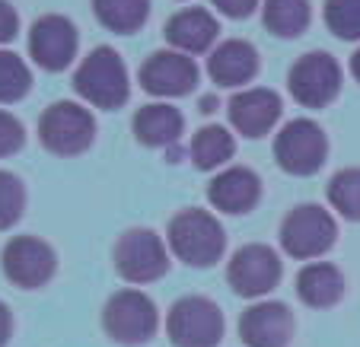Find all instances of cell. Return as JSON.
<instances>
[{"label":"cell","instance_id":"cell-1","mask_svg":"<svg viewBox=\"0 0 360 347\" xmlns=\"http://www.w3.org/2000/svg\"><path fill=\"white\" fill-rule=\"evenodd\" d=\"M169 252L191 268H211L226 252V233L214 214L201 207H185L169 220L166 230Z\"/></svg>","mask_w":360,"mask_h":347},{"label":"cell","instance_id":"cell-2","mask_svg":"<svg viewBox=\"0 0 360 347\" xmlns=\"http://www.w3.org/2000/svg\"><path fill=\"white\" fill-rule=\"evenodd\" d=\"M74 89L80 99H86L96 109H105V112L122 109L131 96L128 67H124L122 55L109 45L93 48L80 61V67H77Z\"/></svg>","mask_w":360,"mask_h":347},{"label":"cell","instance_id":"cell-3","mask_svg":"<svg viewBox=\"0 0 360 347\" xmlns=\"http://www.w3.org/2000/svg\"><path fill=\"white\" fill-rule=\"evenodd\" d=\"M338 239V223L319 204H297L281 223V245L290 258L313 261L326 255Z\"/></svg>","mask_w":360,"mask_h":347},{"label":"cell","instance_id":"cell-4","mask_svg":"<svg viewBox=\"0 0 360 347\" xmlns=\"http://www.w3.org/2000/svg\"><path fill=\"white\" fill-rule=\"evenodd\" d=\"M157 306L141 290H118L102 309V328L115 344L137 347L157 334Z\"/></svg>","mask_w":360,"mask_h":347},{"label":"cell","instance_id":"cell-5","mask_svg":"<svg viewBox=\"0 0 360 347\" xmlns=\"http://www.w3.org/2000/svg\"><path fill=\"white\" fill-rule=\"evenodd\" d=\"M93 137H96V118L89 115V109L68 103V99L48 105L39 118V140L55 157H77V153L89 150Z\"/></svg>","mask_w":360,"mask_h":347},{"label":"cell","instance_id":"cell-6","mask_svg":"<svg viewBox=\"0 0 360 347\" xmlns=\"http://www.w3.org/2000/svg\"><path fill=\"white\" fill-rule=\"evenodd\" d=\"M328 137L313 118H293L274 137V159L290 176H316L326 166Z\"/></svg>","mask_w":360,"mask_h":347},{"label":"cell","instance_id":"cell-7","mask_svg":"<svg viewBox=\"0 0 360 347\" xmlns=\"http://www.w3.org/2000/svg\"><path fill=\"white\" fill-rule=\"evenodd\" d=\"M166 334L176 347H217L224 338V313L207 296H182L166 315Z\"/></svg>","mask_w":360,"mask_h":347},{"label":"cell","instance_id":"cell-8","mask_svg":"<svg viewBox=\"0 0 360 347\" xmlns=\"http://www.w3.org/2000/svg\"><path fill=\"white\" fill-rule=\"evenodd\" d=\"M112 258H115V271L128 284H153L169 271V252L163 239L143 226H134L118 236Z\"/></svg>","mask_w":360,"mask_h":347},{"label":"cell","instance_id":"cell-9","mask_svg":"<svg viewBox=\"0 0 360 347\" xmlns=\"http://www.w3.org/2000/svg\"><path fill=\"white\" fill-rule=\"evenodd\" d=\"M0 265H4V274H7V280L13 287H20V290H39V287H45L48 280L55 277L58 255L39 236H13L4 245Z\"/></svg>","mask_w":360,"mask_h":347},{"label":"cell","instance_id":"cell-10","mask_svg":"<svg viewBox=\"0 0 360 347\" xmlns=\"http://www.w3.org/2000/svg\"><path fill=\"white\" fill-rule=\"evenodd\" d=\"M287 89L306 109H326L335 96L341 93V67L326 51L303 55L287 74Z\"/></svg>","mask_w":360,"mask_h":347},{"label":"cell","instance_id":"cell-11","mask_svg":"<svg viewBox=\"0 0 360 347\" xmlns=\"http://www.w3.org/2000/svg\"><path fill=\"white\" fill-rule=\"evenodd\" d=\"M281 274H284V268H281L278 252L265 242H249L243 249H236L230 265H226V280L245 300L271 293L278 287Z\"/></svg>","mask_w":360,"mask_h":347},{"label":"cell","instance_id":"cell-12","mask_svg":"<svg viewBox=\"0 0 360 347\" xmlns=\"http://www.w3.org/2000/svg\"><path fill=\"white\" fill-rule=\"evenodd\" d=\"M77 26L61 13H45L32 22L29 29V58L39 64L41 70H58L70 67L77 58Z\"/></svg>","mask_w":360,"mask_h":347},{"label":"cell","instance_id":"cell-13","mask_svg":"<svg viewBox=\"0 0 360 347\" xmlns=\"http://www.w3.org/2000/svg\"><path fill=\"white\" fill-rule=\"evenodd\" d=\"M137 80L150 96H163V99L188 96L198 86V64L188 55L176 51V48H163V51H153L141 64Z\"/></svg>","mask_w":360,"mask_h":347},{"label":"cell","instance_id":"cell-14","mask_svg":"<svg viewBox=\"0 0 360 347\" xmlns=\"http://www.w3.org/2000/svg\"><path fill=\"white\" fill-rule=\"evenodd\" d=\"M281 109H284V103H281V96L274 89L252 86V89H239L233 96L230 105H226V115H230V124L243 137L259 140L278 124Z\"/></svg>","mask_w":360,"mask_h":347},{"label":"cell","instance_id":"cell-15","mask_svg":"<svg viewBox=\"0 0 360 347\" xmlns=\"http://www.w3.org/2000/svg\"><path fill=\"white\" fill-rule=\"evenodd\" d=\"M239 338L245 347H287L293 338V313L284 303H255L239 315Z\"/></svg>","mask_w":360,"mask_h":347},{"label":"cell","instance_id":"cell-16","mask_svg":"<svg viewBox=\"0 0 360 347\" xmlns=\"http://www.w3.org/2000/svg\"><path fill=\"white\" fill-rule=\"evenodd\" d=\"M259 197H262V182L245 166H230L220 176H214V182L207 185V201L224 214H249L259 204Z\"/></svg>","mask_w":360,"mask_h":347},{"label":"cell","instance_id":"cell-17","mask_svg":"<svg viewBox=\"0 0 360 347\" xmlns=\"http://www.w3.org/2000/svg\"><path fill=\"white\" fill-rule=\"evenodd\" d=\"M207 74L217 86H245L259 74V51L245 39H230L217 45L207 58Z\"/></svg>","mask_w":360,"mask_h":347},{"label":"cell","instance_id":"cell-18","mask_svg":"<svg viewBox=\"0 0 360 347\" xmlns=\"http://www.w3.org/2000/svg\"><path fill=\"white\" fill-rule=\"evenodd\" d=\"M163 32H166V41H169L176 51H182V55H198V51H207V48L217 41L220 26L207 10L188 7V10H179L176 16H169Z\"/></svg>","mask_w":360,"mask_h":347},{"label":"cell","instance_id":"cell-19","mask_svg":"<svg viewBox=\"0 0 360 347\" xmlns=\"http://www.w3.org/2000/svg\"><path fill=\"white\" fill-rule=\"evenodd\" d=\"M182 112L172 109L169 103H150L134 115V137L143 147H172L182 137Z\"/></svg>","mask_w":360,"mask_h":347},{"label":"cell","instance_id":"cell-20","mask_svg":"<svg viewBox=\"0 0 360 347\" xmlns=\"http://www.w3.org/2000/svg\"><path fill=\"white\" fill-rule=\"evenodd\" d=\"M297 296L313 309H328L345 296V277L332 261H313L297 274Z\"/></svg>","mask_w":360,"mask_h":347},{"label":"cell","instance_id":"cell-21","mask_svg":"<svg viewBox=\"0 0 360 347\" xmlns=\"http://www.w3.org/2000/svg\"><path fill=\"white\" fill-rule=\"evenodd\" d=\"M188 153L198 169H217V166L233 159L236 140H233V134L226 128H220V124H204V128H198L195 137H191Z\"/></svg>","mask_w":360,"mask_h":347},{"label":"cell","instance_id":"cell-22","mask_svg":"<svg viewBox=\"0 0 360 347\" xmlns=\"http://www.w3.org/2000/svg\"><path fill=\"white\" fill-rule=\"evenodd\" d=\"M309 20H313L309 0H265V7H262V22L278 39L303 35Z\"/></svg>","mask_w":360,"mask_h":347},{"label":"cell","instance_id":"cell-23","mask_svg":"<svg viewBox=\"0 0 360 347\" xmlns=\"http://www.w3.org/2000/svg\"><path fill=\"white\" fill-rule=\"evenodd\" d=\"M93 13L109 32L134 35L150 16V0H93Z\"/></svg>","mask_w":360,"mask_h":347},{"label":"cell","instance_id":"cell-24","mask_svg":"<svg viewBox=\"0 0 360 347\" xmlns=\"http://www.w3.org/2000/svg\"><path fill=\"white\" fill-rule=\"evenodd\" d=\"M332 207L341 214L345 220H354L360 223V166H351V169H338L332 176L326 188Z\"/></svg>","mask_w":360,"mask_h":347},{"label":"cell","instance_id":"cell-25","mask_svg":"<svg viewBox=\"0 0 360 347\" xmlns=\"http://www.w3.org/2000/svg\"><path fill=\"white\" fill-rule=\"evenodd\" d=\"M32 86L26 61L13 51H0V103H20Z\"/></svg>","mask_w":360,"mask_h":347},{"label":"cell","instance_id":"cell-26","mask_svg":"<svg viewBox=\"0 0 360 347\" xmlns=\"http://www.w3.org/2000/svg\"><path fill=\"white\" fill-rule=\"evenodd\" d=\"M326 26L338 39H360V0H326Z\"/></svg>","mask_w":360,"mask_h":347},{"label":"cell","instance_id":"cell-27","mask_svg":"<svg viewBox=\"0 0 360 347\" xmlns=\"http://www.w3.org/2000/svg\"><path fill=\"white\" fill-rule=\"evenodd\" d=\"M22 211H26V188H22L20 176L0 169V230L20 223Z\"/></svg>","mask_w":360,"mask_h":347},{"label":"cell","instance_id":"cell-28","mask_svg":"<svg viewBox=\"0 0 360 347\" xmlns=\"http://www.w3.org/2000/svg\"><path fill=\"white\" fill-rule=\"evenodd\" d=\"M26 143V128L20 118H13L10 112H0V159L16 153Z\"/></svg>","mask_w":360,"mask_h":347},{"label":"cell","instance_id":"cell-29","mask_svg":"<svg viewBox=\"0 0 360 347\" xmlns=\"http://www.w3.org/2000/svg\"><path fill=\"white\" fill-rule=\"evenodd\" d=\"M211 4L224 16H230V20H245V16H252L255 7H259V0H211Z\"/></svg>","mask_w":360,"mask_h":347},{"label":"cell","instance_id":"cell-30","mask_svg":"<svg viewBox=\"0 0 360 347\" xmlns=\"http://www.w3.org/2000/svg\"><path fill=\"white\" fill-rule=\"evenodd\" d=\"M16 32H20V16H16V10L10 7L7 0H0V45L13 41Z\"/></svg>","mask_w":360,"mask_h":347},{"label":"cell","instance_id":"cell-31","mask_svg":"<svg viewBox=\"0 0 360 347\" xmlns=\"http://www.w3.org/2000/svg\"><path fill=\"white\" fill-rule=\"evenodd\" d=\"M10 334H13V315H10L7 303H0V347L10 344Z\"/></svg>","mask_w":360,"mask_h":347},{"label":"cell","instance_id":"cell-32","mask_svg":"<svg viewBox=\"0 0 360 347\" xmlns=\"http://www.w3.org/2000/svg\"><path fill=\"white\" fill-rule=\"evenodd\" d=\"M351 74H354V80L360 83V48H357V51H354V55H351Z\"/></svg>","mask_w":360,"mask_h":347}]
</instances>
